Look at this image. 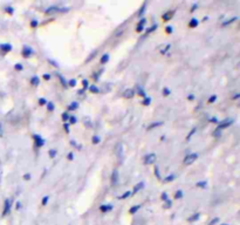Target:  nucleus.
Masks as SVG:
<instances>
[{
    "label": "nucleus",
    "instance_id": "f257e3e1",
    "mask_svg": "<svg viewBox=\"0 0 240 225\" xmlns=\"http://www.w3.org/2000/svg\"><path fill=\"white\" fill-rule=\"evenodd\" d=\"M232 123H233V120H231V118L224 120L223 122H220V123H219V126L217 127V129L214 131H219V133H220V130H223V129H225V128H228V127H230Z\"/></svg>",
    "mask_w": 240,
    "mask_h": 225
},
{
    "label": "nucleus",
    "instance_id": "f03ea898",
    "mask_svg": "<svg viewBox=\"0 0 240 225\" xmlns=\"http://www.w3.org/2000/svg\"><path fill=\"white\" fill-rule=\"evenodd\" d=\"M198 158V154L197 152H193V154H190L187 155V156L184 158V164L185 165H189V164H192L193 162L196 161V159Z\"/></svg>",
    "mask_w": 240,
    "mask_h": 225
},
{
    "label": "nucleus",
    "instance_id": "7ed1b4c3",
    "mask_svg": "<svg viewBox=\"0 0 240 225\" xmlns=\"http://www.w3.org/2000/svg\"><path fill=\"white\" fill-rule=\"evenodd\" d=\"M33 54H35L33 48H31L29 46H24V48H22V55L25 58H31Z\"/></svg>",
    "mask_w": 240,
    "mask_h": 225
},
{
    "label": "nucleus",
    "instance_id": "20e7f679",
    "mask_svg": "<svg viewBox=\"0 0 240 225\" xmlns=\"http://www.w3.org/2000/svg\"><path fill=\"white\" fill-rule=\"evenodd\" d=\"M156 158H157V156H156V154H149L145 156V158H144V164H146V165H149V164H152L155 163Z\"/></svg>",
    "mask_w": 240,
    "mask_h": 225
},
{
    "label": "nucleus",
    "instance_id": "39448f33",
    "mask_svg": "<svg viewBox=\"0 0 240 225\" xmlns=\"http://www.w3.org/2000/svg\"><path fill=\"white\" fill-rule=\"evenodd\" d=\"M33 138H34V142H35V145L38 148H41L45 145V140H43L41 136L39 135H33Z\"/></svg>",
    "mask_w": 240,
    "mask_h": 225
},
{
    "label": "nucleus",
    "instance_id": "423d86ee",
    "mask_svg": "<svg viewBox=\"0 0 240 225\" xmlns=\"http://www.w3.org/2000/svg\"><path fill=\"white\" fill-rule=\"evenodd\" d=\"M117 182H118V171H117V169H114L113 173H111V184L116 185Z\"/></svg>",
    "mask_w": 240,
    "mask_h": 225
},
{
    "label": "nucleus",
    "instance_id": "0eeeda50",
    "mask_svg": "<svg viewBox=\"0 0 240 225\" xmlns=\"http://www.w3.org/2000/svg\"><path fill=\"white\" fill-rule=\"evenodd\" d=\"M173 15H174V11H169V12H165L162 18L164 21H169V20H171Z\"/></svg>",
    "mask_w": 240,
    "mask_h": 225
},
{
    "label": "nucleus",
    "instance_id": "6e6552de",
    "mask_svg": "<svg viewBox=\"0 0 240 225\" xmlns=\"http://www.w3.org/2000/svg\"><path fill=\"white\" fill-rule=\"evenodd\" d=\"M0 49L3 51L4 54H5V53H8V52L12 51V45H10V43H4V45H1V46H0Z\"/></svg>",
    "mask_w": 240,
    "mask_h": 225
},
{
    "label": "nucleus",
    "instance_id": "1a4fd4ad",
    "mask_svg": "<svg viewBox=\"0 0 240 225\" xmlns=\"http://www.w3.org/2000/svg\"><path fill=\"white\" fill-rule=\"evenodd\" d=\"M10 209H11V199H6L5 204H4V215H7L10 212Z\"/></svg>",
    "mask_w": 240,
    "mask_h": 225
},
{
    "label": "nucleus",
    "instance_id": "9d476101",
    "mask_svg": "<svg viewBox=\"0 0 240 225\" xmlns=\"http://www.w3.org/2000/svg\"><path fill=\"white\" fill-rule=\"evenodd\" d=\"M134 95H135L134 89H127V90H124V93H123V96H124L125 98H131V97H134Z\"/></svg>",
    "mask_w": 240,
    "mask_h": 225
},
{
    "label": "nucleus",
    "instance_id": "9b49d317",
    "mask_svg": "<svg viewBox=\"0 0 240 225\" xmlns=\"http://www.w3.org/2000/svg\"><path fill=\"white\" fill-rule=\"evenodd\" d=\"M57 12H60V8L56 6H53V7H49L48 9H46V14H48V15H50V14H55L57 13Z\"/></svg>",
    "mask_w": 240,
    "mask_h": 225
},
{
    "label": "nucleus",
    "instance_id": "f8f14e48",
    "mask_svg": "<svg viewBox=\"0 0 240 225\" xmlns=\"http://www.w3.org/2000/svg\"><path fill=\"white\" fill-rule=\"evenodd\" d=\"M143 188H144V182H139L138 184H136L134 186V191H132V193H134V195L137 193V192H138L139 190H142Z\"/></svg>",
    "mask_w": 240,
    "mask_h": 225
},
{
    "label": "nucleus",
    "instance_id": "ddd939ff",
    "mask_svg": "<svg viewBox=\"0 0 240 225\" xmlns=\"http://www.w3.org/2000/svg\"><path fill=\"white\" fill-rule=\"evenodd\" d=\"M198 25H199V21H198V19H196V18L191 19V21L189 22V26H190L191 28H196Z\"/></svg>",
    "mask_w": 240,
    "mask_h": 225
},
{
    "label": "nucleus",
    "instance_id": "4468645a",
    "mask_svg": "<svg viewBox=\"0 0 240 225\" xmlns=\"http://www.w3.org/2000/svg\"><path fill=\"white\" fill-rule=\"evenodd\" d=\"M196 186L200 188V189H206V188H207V182H206V180H200V182H197Z\"/></svg>",
    "mask_w": 240,
    "mask_h": 225
},
{
    "label": "nucleus",
    "instance_id": "2eb2a0df",
    "mask_svg": "<svg viewBox=\"0 0 240 225\" xmlns=\"http://www.w3.org/2000/svg\"><path fill=\"white\" fill-rule=\"evenodd\" d=\"M101 65H106L107 62H109V54H103L101 56V60H100Z\"/></svg>",
    "mask_w": 240,
    "mask_h": 225
},
{
    "label": "nucleus",
    "instance_id": "dca6fc26",
    "mask_svg": "<svg viewBox=\"0 0 240 225\" xmlns=\"http://www.w3.org/2000/svg\"><path fill=\"white\" fill-rule=\"evenodd\" d=\"M31 83L33 84V86H39V83H40V79H39V76L34 75V76L31 79Z\"/></svg>",
    "mask_w": 240,
    "mask_h": 225
},
{
    "label": "nucleus",
    "instance_id": "f3484780",
    "mask_svg": "<svg viewBox=\"0 0 240 225\" xmlns=\"http://www.w3.org/2000/svg\"><path fill=\"white\" fill-rule=\"evenodd\" d=\"M100 210L102 211V212H108V211H110V210H113V205H102L101 208H100Z\"/></svg>",
    "mask_w": 240,
    "mask_h": 225
},
{
    "label": "nucleus",
    "instance_id": "a211bd4d",
    "mask_svg": "<svg viewBox=\"0 0 240 225\" xmlns=\"http://www.w3.org/2000/svg\"><path fill=\"white\" fill-rule=\"evenodd\" d=\"M136 91H137V94H138L139 96H146L145 91H144V89L142 88L141 86H136Z\"/></svg>",
    "mask_w": 240,
    "mask_h": 225
},
{
    "label": "nucleus",
    "instance_id": "6ab92c4d",
    "mask_svg": "<svg viewBox=\"0 0 240 225\" xmlns=\"http://www.w3.org/2000/svg\"><path fill=\"white\" fill-rule=\"evenodd\" d=\"M174 198L176 199H180L181 197H184V192H183V190H177L176 192H174Z\"/></svg>",
    "mask_w": 240,
    "mask_h": 225
},
{
    "label": "nucleus",
    "instance_id": "aec40b11",
    "mask_svg": "<svg viewBox=\"0 0 240 225\" xmlns=\"http://www.w3.org/2000/svg\"><path fill=\"white\" fill-rule=\"evenodd\" d=\"M89 91H90V93H93V94H97V93H100V89L97 88V86L92 84V86L89 87Z\"/></svg>",
    "mask_w": 240,
    "mask_h": 225
},
{
    "label": "nucleus",
    "instance_id": "412c9836",
    "mask_svg": "<svg viewBox=\"0 0 240 225\" xmlns=\"http://www.w3.org/2000/svg\"><path fill=\"white\" fill-rule=\"evenodd\" d=\"M162 124H163V122H156V123H152V124H150V126L148 127V130H151V129H153V128H157V127L162 126Z\"/></svg>",
    "mask_w": 240,
    "mask_h": 225
},
{
    "label": "nucleus",
    "instance_id": "4be33fe9",
    "mask_svg": "<svg viewBox=\"0 0 240 225\" xmlns=\"http://www.w3.org/2000/svg\"><path fill=\"white\" fill-rule=\"evenodd\" d=\"M77 108H79V103H77V102H73V103H72V104H69L68 109L73 111V110H76V109H77Z\"/></svg>",
    "mask_w": 240,
    "mask_h": 225
},
{
    "label": "nucleus",
    "instance_id": "5701e85b",
    "mask_svg": "<svg viewBox=\"0 0 240 225\" xmlns=\"http://www.w3.org/2000/svg\"><path fill=\"white\" fill-rule=\"evenodd\" d=\"M92 141H93V143H94V144H99V143L101 142V137H100V136H97V135H94V136H93V138H92Z\"/></svg>",
    "mask_w": 240,
    "mask_h": 225
},
{
    "label": "nucleus",
    "instance_id": "b1692460",
    "mask_svg": "<svg viewBox=\"0 0 240 225\" xmlns=\"http://www.w3.org/2000/svg\"><path fill=\"white\" fill-rule=\"evenodd\" d=\"M68 123L69 124H75L76 122H77V118H76L75 116H74V115H70V116H69V120H68Z\"/></svg>",
    "mask_w": 240,
    "mask_h": 225
},
{
    "label": "nucleus",
    "instance_id": "393cba45",
    "mask_svg": "<svg viewBox=\"0 0 240 225\" xmlns=\"http://www.w3.org/2000/svg\"><path fill=\"white\" fill-rule=\"evenodd\" d=\"M48 154H49V157H50V158H54V157H56V155H57V150H55V149H50Z\"/></svg>",
    "mask_w": 240,
    "mask_h": 225
},
{
    "label": "nucleus",
    "instance_id": "a878e982",
    "mask_svg": "<svg viewBox=\"0 0 240 225\" xmlns=\"http://www.w3.org/2000/svg\"><path fill=\"white\" fill-rule=\"evenodd\" d=\"M174 178H176V176H174V175H169V176H167L166 178H165L164 180H163V182H164V183H169V182H172V180H173Z\"/></svg>",
    "mask_w": 240,
    "mask_h": 225
},
{
    "label": "nucleus",
    "instance_id": "bb28decb",
    "mask_svg": "<svg viewBox=\"0 0 240 225\" xmlns=\"http://www.w3.org/2000/svg\"><path fill=\"white\" fill-rule=\"evenodd\" d=\"M55 109V105L53 102H47V110L48 111H53Z\"/></svg>",
    "mask_w": 240,
    "mask_h": 225
},
{
    "label": "nucleus",
    "instance_id": "cd10ccee",
    "mask_svg": "<svg viewBox=\"0 0 240 225\" xmlns=\"http://www.w3.org/2000/svg\"><path fill=\"white\" fill-rule=\"evenodd\" d=\"M157 27H158L157 25H152V26H151L150 28H148V29H146L145 34H150L151 32H153V30H156V29H157Z\"/></svg>",
    "mask_w": 240,
    "mask_h": 225
},
{
    "label": "nucleus",
    "instance_id": "c85d7f7f",
    "mask_svg": "<svg viewBox=\"0 0 240 225\" xmlns=\"http://www.w3.org/2000/svg\"><path fill=\"white\" fill-rule=\"evenodd\" d=\"M138 210H139V205H135V206H132V208L130 209L129 212L131 213V215H134V213H135V212H137Z\"/></svg>",
    "mask_w": 240,
    "mask_h": 225
},
{
    "label": "nucleus",
    "instance_id": "c756f323",
    "mask_svg": "<svg viewBox=\"0 0 240 225\" xmlns=\"http://www.w3.org/2000/svg\"><path fill=\"white\" fill-rule=\"evenodd\" d=\"M163 47H164V48H162V49H160V54H165V53H166V52H167V51H169V49H170V47H171V45H166V46H163Z\"/></svg>",
    "mask_w": 240,
    "mask_h": 225
},
{
    "label": "nucleus",
    "instance_id": "7c9ffc66",
    "mask_svg": "<svg viewBox=\"0 0 240 225\" xmlns=\"http://www.w3.org/2000/svg\"><path fill=\"white\" fill-rule=\"evenodd\" d=\"M14 69L18 70V72H21V70L24 69V66H22L21 63H17V65L14 66Z\"/></svg>",
    "mask_w": 240,
    "mask_h": 225
},
{
    "label": "nucleus",
    "instance_id": "2f4dec72",
    "mask_svg": "<svg viewBox=\"0 0 240 225\" xmlns=\"http://www.w3.org/2000/svg\"><path fill=\"white\" fill-rule=\"evenodd\" d=\"M67 84H68L69 87H75V86H76V80H75V79H72V80H69V81H68V83H67Z\"/></svg>",
    "mask_w": 240,
    "mask_h": 225
},
{
    "label": "nucleus",
    "instance_id": "473e14b6",
    "mask_svg": "<svg viewBox=\"0 0 240 225\" xmlns=\"http://www.w3.org/2000/svg\"><path fill=\"white\" fill-rule=\"evenodd\" d=\"M170 93H171V91H170V89L167 88V87H164V88H163V95L164 96L170 95Z\"/></svg>",
    "mask_w": 240,
    "mask_h": 225
},
{
    "label": "nucleus",
    "instance_id": "72a5a7b5",
    "mask_svg": "<svg viewBox=\"0 0 240 225\" xmlns=\"http://www.w3.org/2000/svg\"><path fill=\"white\" fill-rule=\"evenodd\" d=\"M5 11L7 12L8 14H11V15H12L13 13H14V9H13V7H11V6H7V7H6V8H5Z\"/></svg>",
    "mask_w": 240,
    "mask_h": 225
},
{
    "label": "nucleus",
    "instance_id": "f704fd0d",
    "mask_svg": "<svg viewBox=\"0 0 240 225\" xmlns=\"http://www.w3.org/2000/svg\"><path fill=\"white\" fill-rule=\"evenodd\" d=\"M38 25H39V21L36 20V19H34V20L31 21V26H32L33 28H36V27H38Z\"/></svg>",
    "mask_w": 240,
    "mask_h": 225
},
{
    "label": "nucleus",
    "instance_id": "c9c22d12",
    "mask_svg": "<svg viewBox=\"0 0 240 225\" xmlns=\"http://www.w3.org/2000/svg\"><path fill=\"white\" fill-rule=\"evenodd\" d=\"M130 195H131V192L130 191H127V192H124V193L122 195V196L120 197L121 199H125V198H128V197H130Z\"/></svg>",
    "mask_w": 240,
    "mask_h": 225
},
{
    "label": "nucleus",
    "instance_id": "e433bc0d",
    "mask_svg": "<svg viewBox=\"0 0 240 225\" xmlns=\"http://www.w3.org/2000/svg\"><path fill=\"white\" fill-rule=\"evenodd\" d=\"M39 104H40V105H45V104H47V100H46L45 97L39 98Z\"/></svg>",
    "mask_w": 240,
    "mask_h": 225
},
{
    "label": "nucleus",
    "instance_id": "4c0bfd02",
    "mask_svg": "<svg viewBox=\"0 0 240 225\" xmlns=\"http://www.w3.org/2000/svg\"><path fill=\"white\" fill-rule=\"evenodd\" d=\"M69 116H70V115H69L68 113H63V114H62V120H63L64 122H67L69 120Z\"/></svg>",
    "mask_w": 240,
    "mask_h": 225
},
{
    "label": "nucleus",
    "instance_id": "58836bf2",
    "mask_svg": "<svg viewBox=\"0 0 240 225\" xmlns=\"http://www.w3.org/2000/svg\"><path fill=\"white\" fill-rule=\"evenodd\" d=\"M237 19H238L237 16H234V18H232V19H231V20H228V21H225V22H224L223 25H224V26H226V25H228V23H232V22H234V21L237 20Z\"/></svg>",
    "mask_w": 240,
    "mask_h": 225
},
{
    "label": "nucleus",
    "instance_id": "ea45409f",
    "mask_svg": "<svg viewBox=\"0 0 240 225\" xmlns=\"http://www.w3.org/2000/svg\"><path fill=\"white\" fill-rule=\"evenodd\" d=\"M216 100H217V95H212L211 97L209 98V101H207V103H213V102H216Z\"/></svg>",
    "mask_w": 240,
    "mask_h": 225
},
{
    "label": "nucleus",
    "instance_id": "a19ab883",
    "mask_svg": "<svg viewBox=\"0 0 240 225\" xmlns=\"http://www.w3.org/2000/svg\"><path fill=\"white\" fill-rule=\"evenodd\" d=\"M165 32H166L167 34H171V33L173 32V28H172V26H167V27H165Z\"/></svg>",
    "mask_w": 240,
    "mask_h": 225
},
{
    "label": "nucleus",
    "instance_id": "79ce46f5",
    "mask_svg": "<svg viewBox=\"0 0 240 225\" xmlns=\"http://www.w3.org/2000/svg\"><path fill=\"white\" fill-rule=\"evenodd\" d=\"M150 102H151V98L150 97H145V98H144V101H143V104L144 105H148V104H150Z\"/></svg>",
    "mask_w": 240,
    "mask_h": 225
},
{
    "label": "nucleus",
    "instance_id": "37998d69",
    "mask_svg": "<svg viewBox=\"0 0 240 225\" xmlns=\"http://www.w3.org/2000/svg\"><path fill=\"white\" fill-rule=\"evenodd\" d=\"M145 7H146V4H145V2H144V4H143V6H142V8H141V11L138 12V15H142V14L144 13V11H145Z\"/></svg>",
    "mask_w": 240,
    "mask_h": 225
},
{
    "label": "nucleus",
    "instance_id": "c03bdc74",
    "mask_svg": "<svg viewBox=\"0 0 240 225\" xmlns=\"http://www.w3.org/2000/svg\"><path fill=\"white\" fill-rule=\"evenodd\" d=\"M171 204H172V202L170 201V199H166V201H165L164 206H165V208H171Z\"/></svg>",
    "mask_w": 240,
    "mask_h": 225
},
{
    "label": "nucleus",
    "instance_id": "a18cd8bd",
    "mask_svg": "<svg viewBox=\"0 0 240 225\" xmlns=\"http://www.w3.org/2000/svg\"><path fill=\"white\" fill-rule=\"evenodd\" d=\"M143 30H144V26H141V25H137V28H136V32L141 33V32H143Z\"/></svg>",
    "mask_w": 240,
    "mask_h": 225
},
{
    "label": "nucleus",
    "instance_id": "49530a36",
    "mask_svg": "<svg viewBox=\"0 0 240 225\" xmlns=\"http://www.w3.org/2000/svg\"><path fill=\"white\" fill-rule=\"evenodd\" d=\"M48 199H49V196H45L42 199V205H46L48 203Z\"/></svg>",
    "mask_w": 240,
    "mask_h": 225
},
{
    "label": "nucleus",
    "instance_id": "de8ad7c7",
    "mask_svg": "<svg viewBox=\"0 0 240 225\" xmlns=\"http://www.w3.org/2000/svg\"><path fill=\"white\" fill-rule=\"evenodd\" d=\"M160 198H162L163 201H166V199H169V198H167V193H166V192H163V193L160 195Z\"/></svg>",
    "mask_w": 240,
    "mask_h": 225
},
{
    "label": "nucleus",
    "instance_id": "09e8293b",
    "mask_svg": "<svg viewBox=\"0 0 240 225\" xmlns=\"http://www.w3.org/2000/svg\"><path fill=\"white\" fill-rule=\"evenodd\" d=\"M59 77H60V81L62 82V84H63L64 87H67V82H66V80L63 79V76H61V75H59Z\"/></svg>",
    "mask_w": 240,
    "mask_h": 225
},
{
    "label": "nucleus",
    "instance_id": "8fccbe9b",
    "mask_svg": "<svg viewBox=\"0 0 240 225\" xmlns=\"http://www.w3.org/2000/svg\"><path fill=\"white\" fill-rule=\"evenodd\" d=\"M82 84H83V89H87L88 88V80H83L82 81Z\"/></svg>",
    "mask_w": 240,
    "mask_h": 225
},
{
    "label": "nucleus",
    "instance_id": "3c124183",
    "mask_svg": "<svg viewBox=\"0 0 240 225\" xmlns=\"http://www.w3.org/2000/svg\"><path fill=\"white\" fill-rule=\"evenodd\" d=\"M198 218H199V213H196V215H193L192 217L190 218V220L192 222V220H196V219H198Z\"/></svg>",
    "mask_w": 240,
    "mask_h": 225
},
{
    "label": "nucleus",
    "instance_id": "603ef678",
    "mask_svg": "<svg viewBox=\"0 0 240 225\" xmlns=\"http://www.w3.org/2000/svg\"><path fill=\"white\" fill-rule=\"evenodd\" d=\"M145 23H146V19H145V18H143V19H142V20H141V21H139V22H138V25H141V26H144V25H145Z\"/></svg>",
    "mask_w": 240,
    "mask_h": 225
},
{
    "label": "nucleus",
    "instance_id": "864d4df0",
    "mask_svg": "<svg viewBox=\"0 0 240 225\" xmlns=\"http://www.w3.org/2000/svg\"><path fill=\"white\" fill-rule=\"evenodd\" d=\"M67 158H68L69 161H72V159L74 158V154H73V152H69V154L67 155Z\"/></svg>",
    "mask_w": 240,
    "mask_h": 225
},
{
    "label": "nucleus",
    "instance_id": "5fc2aeb1",
    "mask_svg": "<svg viewBox=\"0 0 240 225\" xmlns=\"http://www.w3.org/2000/svg\"><path fill=\"white\" fill-rule=\"evenodd\" d=\"M63 128H64V130H66V133H69V124L68 123H64Z\"/></svg>",
    "mask_w": 240,
    "mask_h": 225
},
{
    "label": "nucleus",
    "instance_id": "6e6d98bb",
    "mask_svg": "<svg viewBox=\"0 0 240 225\" xmlns=\"http://www.w3.org/2000/svg\"><path fill=\"white\" fill-rule=\"evenodd\" d=\"M43 80H50V74H47V73H46V74H43Z\"/></svg>",
    "mask_w": 240,
    "mask_h": 225
},
{
    "label": "nucleus",
    "instance_id": "4d7b16f0",
    "mask_svg": "<svg viewBox=\"0 0 240 225\" xmlns=\"http://www.w3.org/2000/svg\"><path fill=\"white\" fill-rule=\"evenodd\" d=\"M24 179H26V180L31 179V173H26V175H24Z\"/></svg>",
    "mask_w": 240,
    "mask_h": 225
},
{
    "label": "nucleus",
    "instance_id": "13d9d810",
    "mask_svg": "<svg viewBox=\"0 0 240 225\" xmlns=\"http://www.w3.org/2000/svg\"><path fill=\"white\" fill-rule=\"evenodd\" d=\"M155 175H157V177H158V178H160V173H159V169H158V168H156V169H155Z\"/></svg>",
    "mask_w": 240,
    "mask_h": 225
},
{
    "label": "nucleus",
    "instance_id": "bf43d9fd",
    "mask_svg": "<svg viewBox=\"0 0 240 225\" xmlns=\"http://www.w3.org/2000/svg\"><path fill=\"white\" fill-rule=\"evenodd\" d=\"M218 222H219V218H214V219L210 223V225H213V224H216V223H218Z\"/></svg>",
    "mask_w": 240,
    "mask_h": 225
},
{
    "label": "nucleus",
    "instance_id": "052dcab7",
    "mask_svg": "<svg viewBox=\"0 0 240 225\" xmlns=\"http://www.w3.org/2000/svg\"><path fill=\"white\" fill-rule=\"evenodd\" d=\"M187 100H190V101L194 100V95H192V94H190V95L187 96Z\"/></svg>",
    "mask_w": 240,
    "mask_h": 225
},
{
    "label": "nucleus",
    "instance_id": "680f3d73",
    "mask_svg": "<svg viewBox=\"0 0 240 225\" xmlns=\"http://www.w3.org/2000/svg\"><path fill=\"white\" fill-rule=\"evenodd\" d=\"M211 122H214V123H218V120H217L216 117H213V118H211Z\"/></svg>",
    "mask_w": 240,
    "mask_h": 225
},
{
    "label": "nucleus",
    "instance_id": "e2e57ef3",
    "mask_svg": "<svg viewBox=\"0 0 240 225\" xmlns=\"http://www.w3.org/2000/svg\"><path fill=\"white\" fill-rule=\"evenodd\" d=\"M21 208V203H20V202H18L17 203V209H20Z\"/></svg>",
    "mask_w": 240,
    "mask_h": 225
},
{
    "label": "nucleus",
    "instance_id": "0e129e2a",
    "mask_svg": "<svg viewBox=\"0 0 240 225\" xmlns=\"http://www.w3.org/2000/svg\"><path fill=\"white\" fill-rule=\"evenodd\" d=\"M238 97H239V94H235V95H234V97H233V98H238Z\"/></svg>",
    "mask_w": 240,
    "mask_h": 225
},
{
    "label": "nucleus",
    "instance_id": "69168bd1",
    "mask_svg": "<svg viewBox=\"0 0 240 225\" xmlns=\"http://www.w3.org/2000/svg\"><path fill=\"white\" fill-rule=\"evenodd\" d=\"M224 225H226V224H224Z\"/></svg>",
    "mask_w": 240,
    "mask_h": 225
}]
</instances>
